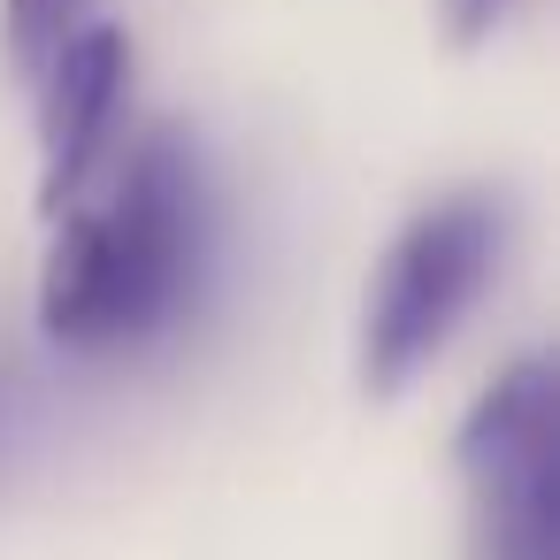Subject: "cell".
<instances>
[{"label":"cell","mask_w":560,"mask_h":560,"mask_svg":"<svg viewBox=\"0 0 560 560\" xmlns=\"http://www.w3.org/2000/svg\"><path fill=\"white\" fill-rule=\"evenodd\" d=\"M506 9H514V0H445V32H453L460 47H476L483 32H499Z\"/></svg>","instance_id":"8992f818"},{"label":"cell","mask_w":560,"mask_h":560,"mask_svg":"<svg viewBox=\"0 0 560 560\" xmlns=\"http://www.w3.org/2000/svg\"><path fill=\"white\" fill-rule=\"evenodd\" d=\"M85 0H0V39H9V62L24 78H39V62L78 32Z\"/></svg>","instance_id":"5b68a950"},{"label":"cell","mask_w":560,"mask_h":560,"mask_svg":"<svg viewBox=\"0 0 560 560\" xmlns=\"http://www.w3.org/2000/svg\"><path fill=\"white\" fill-rule=\"evenodd\" d=\"M476 560H560V376L545 353L506 361L453 438Z\"/></svg>","instance_id":"3957f363"},{"label":"cell","mask_w":560,"mask_h":560,"mask_svg":"<svg viewBox=\"0 0 560 560\" xmlns=\"http://www.w3.org/2000/svg\"><path fill=\"white\" fill-rule=\"evenodd\" d=\"M499 246H506V208L491 192H445L399 223L361 300V384L376 399L407 392L438 361V346L483 300Z\"/></svg>","instance_id":"7a4b0ae2"},{"label":"cell","mask_w":560,"mask_h":560,"mask_svg":"<svg viewBox=\"0 0 560 560\" xmlns=\"http://www.w3.org/2000/svg\"><path fill=\"white\" fill-rule=\"evenodd\" d=\"M39 269V330L62 353H131L162 338L208 277V177L185 131H147L101 200L55 215Z\"/></svg>","instance_id":"6da1fadb"},{"label":"cell","mask_w":560,"mask_h":560,"mask_svg":"<svg viewBox=\"0 0 560 560\" xmlns=\"http://www.w3.org/2000/svg\"><path fill=\"white\" fill-rule=\"evenodd\" d=\"M131 93V39L116 24H78L47 62H39V208L62 215L85 200L93 170L108 162L116 116Z\"/></svg>","instance_id":"277c9868"},{"label":"cell","mask_w":560,"mask_h":560,"mask_svg":"<svg viewBox=\"0 0 560 560\" xmlns=\"http://www.w3.org/2000/svg\"><path fill=\"white\" fill-rule=\"evenodd\" d=\"M9 430H16V392H9V376H0V453H9Z\"/></svg>","instance_id":"52a82bcc"}]
</instances>
